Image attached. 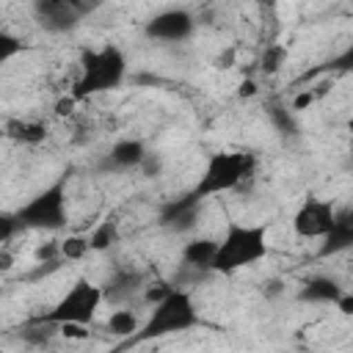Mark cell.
<instances>
[{
	"label": "cell",
	"mask_w": 353,
	"mask_h": 353,
	"mask_svg": "<svg viewBox=\"0 0 353 353\" xmlns=\"http://www.w3.org/2000/svg\"><path fill=\"white\" fill-rule=\"evenodd\" d=\"M215 254H218V240L212 237H193L182 245V262L196 270H212Z\"/></svg>",
	"instance_id": "cell-16"
},
{
	"label": "cell",
	"mask_w": 353,
	"mask_h": 353,
	"mask_svg": "<svg viewBox=\"0 0 353 353\" xmlns=\"http://www.w3.org/2000/svg\"><path fill=\"white\" fill-rule=\"evenodd\" d=\"M6 135L19 146H39V143L47 141L50 127L39 119H8L6 121Z\"/></svg>",
	"instance_id": "cell-14"
},
{
	"label": "cell",
	"mask_w": 353,
	"mask_h": 353,
	"mask_svg": "<svg viewBox=\"0 0 353 353\" xmlns=\"http://www.w3.org/2000/svg\"><path fill=\"white\" fill-rule=\"evenodd\" d=\"M141 320H138V314L132 312V309H127V306H116L110 314H108V320H105V328L113 334V336H135L138 331H141Z\"/></svg>",
	"instance_id": "cell-17"
},
{
	"label": "cell",
	"mask_w": 353,
	"mask_h": 353,
	"mask_svg": "<svg viewBox=\"0 0 353 353\" xmlns=\"http://www.w3.org/2000/svg\"><path fill=\"white\" fill-rule=\"evenodd\" d=\"M232 58H234V50H226L223 55H218V58H215V66H218V69H229Z\"/></svg>",
	"instance_id": "cell-31"
},
{
	"label": "cell",
	"mask_w": 353,
	"mask_h": 353,
	"mask_svg": "<svg viewBox=\"0 0 353 353\" xmlns=\"http://www.w3.org/2000/svg\"><path fill=\"white\" fill-rule=\"evenodd\" d=\"M88 240H91V251H108V248L119 240V221H113V218L99 221V223L91 229Z\"/></svg>",
	"instance_id": "cell-18"
},
{
	"label": "cell",
	"mask_w": 353,
	"mask_h": 353,
	"mask_svg": "<svg viewBox=\"0 0 353 353\" xmlns=\"http://www.w3.org/2000/svg\"><path fill=\"white\" fill-rule=\"evenodd\" d=\"M50 328H52V325H47V323H41V320H36V323L25 325V328L19 331V336H22V342L41 347V345H47V342L52 339V331H50Z\"/></svg>",
	"instance_id": "cell-21"
},
{
	"label": "cell",
	"mask_w": 353,
	"mask_h": 353,
	"mask_svg": "<svg viewBox=\"0 0 353 353\" xmlns=\"http://www.w3.org/2000/svg\"><path fill=\"white\" fill-rule=\"evenodd\" d=\"M0 268H3V270H8V268H11V254H8L6 248H3V254H0Z\"/></svg>",
	"instance_id": "cell-32"
},
{
	"label": "cell",
	"mask_w": 353,
	"mask_h": 353,
	"mask_svg": "<svg viewBox=\"0 0 353 353\" xmlns=\"http://www.w3.org/2000/svg\"><path fill=\"white\" fill-rule=\"evenodd\" d=\"M331 69H339V72H347V69H353V44L342 52V55H336L331 63H328Z\"/></svg>",
	"instance_id": "cell-27"
},
{
	"label": "cell",
	"mask_w": 353,
	"mask_h": 353,
	"mask_svg": "<svg viewBox=\"0 0 353 353\" xmlns=\"http://www.w3.org/2000/svg\"><path fill=\"white\" fill-rule=\"evenodd\" d=\"M17 226L22 229H44V232H58L69 221V207H66V174H61L52 185L39 190L33 199H28L14 215Z\"/></svg>",
	"instance_id": "cell-5"
},
{
	"label": "cell",
	"mask_w": 353,
	"mask_h": 353,
	"mask_svg": "<svg viewBox=\"0 0 353 353\" xmlns=\"http://www.w3.org/2000/svg\"><path fill=\"white\" fill-rule=\"evenodd\" d=\"M127 74V58L116 44H105L99 50H85L80 58V77L72 85L77 99L119 88Z\"/></svg>",
	"instance_id": "cell-4"
},
{
	"label": "cell",
	"mask_w": 353,
	"mask_h": 353,
	"mask_svg": "<svg viewBox=\"0 0 353 353\" xmlns=\"http://www.w3.org/2000/svg\"><path fill=\"white\" fill-rule=\"evenodd\" d=\"M138 171H141L143 176H157V174L163 171V160H160V154H152V152H149V154L143 157V163H141Z\"/></svg>",
	"instance_id": "cell-24"
},
{
	"label": "cell",
	"mask_w": 353,
	"mask_h": 353,
	"mask_svg": "<svg viewBox=\"0 0 353 353\" xmlns=\"http://www.w3.org/2000/svg\"><path fill=\"white\" fill-rule=\"evenodd\" d=\"M58 328L66 339H88V328L80 325V323H66V325H58Z\"/></svg>",
	"instance_id": "cell-26"
},
{
	"label": "cell",
	"mask_w": 353,
	"mask_h": 353,
	"mask_svg": "<svg viewBox=\"0 0 353 353\" xmlns=\"http://www.w3.org/2000/svg\"><path fill=\"white\" fill-rule=\"evenodd\" d=\"M22 52V39L11 30H0V63H8L14 55Z\"/></svg>",
	"instance_id": "cell-22"
},
{
	"label": "cell",
	"mask_w": 353,
	"mask_h": 353,
	"mask_svg": "<svg viewBox=\"0 0 353 353\" xmlns=\"http://www.w3.org/2000/svg\"><path fill=\"white\" fill-rule=\"evenodd\" d=\"M102 303H105L102 284H94L91 279H77L39 320L47 325H66V323L88 325Z\"/></svg>",
	"instance_id": "cell-6"
},
{
	"label": "cell",
	"mask_w": 353,
	"mask_h": 353,
	"mask_svg": "<svg viewBox=\"0 0 353 353\" xmlns=\"http://www.w3.org/2000/svg\"><path fill=\"white\" fill-rule=\"evenodd\" d=\"M342 295H345V290L331 276H309L301 284V292H298L301 301H309V303H334V306H336V301Z\"/></svg>",
	"instance_id": "cell-13"
},
{
	"label": "cell",
	"mask_w": 353,
	"mask_h": 353,
	"mask_svg": "<svg viewBox=\"0 0 353 353\" xmlns=\"http://www.w3.org/2000/svg\"><path fill=\"white\" fill-rule=\"evenodd\" d=\"M146 36L154 39V41H163V44H179V41H188L196 30V19L190 11L185 8H165L154 17H149V22L143 25Z\"/></svg>",
	"instance_id": "cell-8"
},
{
	"label": "cell",
	"mask_w": 353,
	"mask_h": 353,
	"mask_svg": "<svg viewBox=\"0 0 353 353\" xmlns=\"http://www.w3.org/2000/svg\"><path fill=\"white\" fill-rule=\"evenodd\" d=\"M256 176V157L251 152H215L207 157V165L199 182L188 190L193 201H204L221 193H248Z\"/></svg>",
	"instance_id": "cell-1"
},
{
	"label": "cell",
	"mask_w": 353,
	"mask_h": 353,
	"mask_svg": "<svg viewBox=\"0 0 353 353\" xmlns=\"http://www.w3.org/2000/svg\"><path fill=\"white\" fill-rule=\"evenodd\" d=\"M336 221V210L331 201L309 196L301 201V207L292 215V232L303 240H323Z\"/></svg>",
	"instance_id": "cell-7"
},
{
	"label": "cell",
	"mask_w": 353,
	"mask_h": 353,
	"mask_svg": "<svg viewBox=\"0 0 353 353\" xmlns=\"http://www.w3.org/2000/svg\"><path fill=\"white\" fill-rule=\"evenodd\" d=\"M353 248V207H342L336 210V221L331 226V232L320 240V256H336L342 251Z\"/></svg>",
	"instance_id": "cell-11"
},
{
	"label": "cell",
	"mask_w": 353,
	"mask_h": 353,
	"mask_svg": "<svg viewBox=\"0 0 353 353\" xmlns=\"http://www.w3.org/2000/svg\"><path fill=\"white\" fill-rule=\"evenodd\" d=\"M262 292H265L268 298L279 295V292H281V281H279V279H270V281H265V284H262Z\"/></svg>",
	"instance_id": "cell-30"
},
{
	"label": "cell",
	"mask_w": 353,
	"mask_h": 353,
	"mask_svg": "<svg viewBox=\"0 0 353 353\" xmlns=\"http://www.w3.org/2000/svg\"><path fill=\"white\" fill-rule=\"evenodd\" d=\"M146 146L138 138H121L110 146L108 152V165L113 168H141L143 157H146Z\"/></svg>",
	"instance_id": "cell-15"
},
{
	"label": "cell",
	"mask_w": 353,
	"mask_h": 353,
	"mask_svg": "<svg viewBox=\"0 0 353 353\" xmlns=\"http://www.w3.org/2000/svg\"><path fill=\"white\" fill-rule=\"evenodd\" d=\"M33 14L44 30L66 33L80 22V8L69 0H39L33 6Z\"/></svg>",
	"instance_id": "cell-9"
},
{
	"label": "cell",
	"mask_w": 353,
	"mask_h": 353,
	"mask_svg": "<svg viewBox=\"0 0 353 353\" xmlns=\"http://www.w3.org/2000/svg\"><path fill=\"white\" fill-rule=\"evenodd\" d=\"M199 201H193L188 193L168 201L163 210H160V223L171 232H188L196 226V218H199Z\"/></svg>",
	"instance_id": "cell-12"
},
{
	"label": "cell",
	"mask_w": 353,
	"mask_h": 353,
	"mask_svg": "<svg viewBox=\"0 0 353 353\" xmlns=\"http://www.w3.org/2000/svg\"><path fill=\"white\" fill-rule=\"evenodd\" d=\"M77 97L74 94H66V97H61L58 102H55V116L58 119H66V116H72L74 113V108H77Z\"/></svg>",
	"instance_id": "cell-23"
},
{
	"label": "cell",
	"mask_w": 353,
	"mask_h": 353,
	"mask_svg": "<svg viewBox=\"0 0 353 353\" xmlns=\"http://www.w3.org/2000/svg\"><path fill=\"white\" fill-rule=\"evenodd\" d=\"M336 309H339V314L353 317V295H350V292H345V295L336 301Z\"/></svg>",
	"instance_id": "cell-28"
},
{
	"label": "cell",
	"mask_w": 353,
	"mask_h": 353,
	"mask_svg": "<svg viewBox=\"0 0 353 353\" xmlns=\"http://www.w3.org/2000/svg\"><path fill=\"white\" fill-rule=\"evenodd\" d=\"M91 254V240L88 234H66V240H61V259L66 262H80L83 256Z\"/></svg>",
	"instance_id": "cell-19"
},
{
	"label": "cell",
	"mask_w": 353,
	"mask_h": 353,
	"mask_svg": "<svg viewBox=\"0 0 353 353\" xmlns=\"http://www.w3.org/2000/svg\"><path fill=\"white\" fill-rule=\"evenodd\" d=\"M143 273L135 268H116L105 284H102V295L110 306H124L127 301H132L138 292H143Z\"/></svg>",
	"instance_id": "cell-10"
},
{
	"label": "cell",
	"mask_w": 353,
	"mask_h": 353,
	"mask_svg": "<svg viewBox=\"0 0 353 353\" xmlns=\"http://www.w3.org/2000/svg\"><path fill=\"white\" fill-rule=\"evenodd\" d=\"M314 102H317V91L303 88V91L295 94V99H292V110H306V108L314 105Z\"/></svg>",
	"instance_id": "cell-25"
},
{
	"label": "cell",
	"mask_w": 353,
	"mask_h": 353,
	"mask_svg": "<svg viewBox=\"0 0 353 353\" xmlns=\"http://www.w3.org/2000/svg\"><path fill=\"white\" fill-rule=\"evenodd\" d=\"M199 323V309L193 303V295L182 287H171V292L152 306L149 317L143 320L141 331L132 336V342H152L174 334H185Z\"/></svg>",
	"instance_id": "cell-3"
},
{
	"label": "cell",
	"mask_w": 353,
	"mask_h": 353,
	"mask_svg": "<svg viewBox=\"0 0 353 353\" xmlns=\"http://www.w3.org/2000/svg\"><path fill=\"white\" fill-rule=\"evenodd\" d=\"M270 229L265 223H243V221H229L223 237L218 240V254L212 262L215 273L232 276L237 270L254 268L262 262L270 251Z\"/></svg>",
	"instance_id": "cell-2"
},
{
	"label": "cell",
	"mask_w": 353,
	"mask_h": 353,
	"mask_svg": "<svg viewBox=\"0 0 353 353\" xmlns=\"http://www.w3.org/2000/svg\"><path fill=\"white\" fill-rule=\"evenodd\" d=\"M284 61H287V47L284 44H268L265 52H262L259 66H262L265 74H276L284 66Z\"/></svg>",
	"instance_id": "cell-20"
},
{
	"label": "cell",
	"mask_w": 353,
	"mask_h": 353,
	"mask_svg": "<svg viewBox=\"0 0 353 353\" xmlns=\"http://www.w3.org/2000/svg\"><path fill=\"white\" fill-rule=\"evenodd\" d=\"M350 154H353V138H350Z\"/></svg>",
	"instance_id": "cell-33"
},
{
	"label": "cell",
	"mask_w": 353,
	"mask_h": 353,
	"mask_svg": "<svg viewBox=\"0 0 353 353\" xmlns=\"http://www.w3.org/2000/svg\"><path fill=\"white\" fill-rule=\"evenodd\" d=\"M254 94H256V83H254L251 77H248V80H243V83H240V88H237V97H240V99H248V97H254Z\"/></svg>",
	"instance_id": "cell-29"
}]
</instances>
